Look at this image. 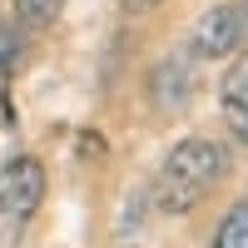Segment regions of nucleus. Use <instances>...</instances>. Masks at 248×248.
Instances as JSON below:
<instances>
[{
  "mask_svg": "<svg viewBox=\"0 0 248 248\" xmlns=\"http://www.w3.org/2000/svg\"><path fill=\"white\" fill-rule=\"evenodd\" d=\"M159 0H124V10H134V15H144V10H154Z\"/></svg>",
  "mask_w": 248,
  "mask_h": 248,
  "instance_id": "9",
  "label": "nucleus"
},
{
  "mask_svg": "<svg viewBox=\"0 0 248 248\" xmlns=\"http://www.w3.org/2000/svg\"><path fill=\"white\" fill-rule=\"evenodd\" d=\"M248 45V0H223L194 30V60H229Z\"/></svg>",
  "mask_w": 248,
  "mask_h": 248,
  "instance_id": "3",
  "label": "nucleus"
},
{
  "mask_svg": "<svg viewBox=\"0 0 248 248\" xmlns=\"http://www.w3.org/2000/svg\"><path fill=\"white\" fill-rule=\"evenodd\" d=\"M209 248H248V199L229 203V214L218 218V229H214V243Z\"/></svg>",
  "mask_w": 248,
  "mask_h": 248,
  "instance_id": "6",
  "label": "nucleus"
},
{
  "mask_svg": "<svg viewBox=\"0 0 248 248\" xmlns=\"http://www.w3.org/2000/svg\"><path fill=\"white\" fill-rule=\"evenodd\" d=\"M40 199H45V164L35 154H15L0 164V248H15L25 238Z\"/></svg>",
  "mask_w": 248,
  "mask_h": 248,
  "instance_id": "2",
  "label": "nucleus"
},
{
  "mask_svg": "<svg viewBox=\"0 0 248 248\" xmlns=\"http://www.w3.org/2000/svg\"><path fill=\"white\" fill-rule=\"evenodd\" d=\"M229 174V149L218 139H179L159 164V179H154V203L164 214H189L199 209L203 199L214 194V184Z\"/></svg>",
  "mask_w": 248,
  "mask_h": 248,
  "instance_id": "1",
  "label": "nucleus"
},
{
  "mask_svg": "<svg viewBox=\"0 0 248 248\" xmlns=\"http://www.w3.org/2000/svg\"><path fill=\"white\" fill-rule=\"evenodd\" d=\"M194 90H199V60L194 55H164L154 65V75H149V94H154V109L159 114L189 109Z\"/></svg>",
  "mask_w": 248,
  "mask_h": 248,
  "instance_id": "4",
  "label": "nucleus"
},
{
  "mask_svg": "<svg viewBox=\"0 0 248 248\" xmlns=\"http://www.w3.org/2000/svg\"><path fill=\"white\" fill-rule=\"evenodd\" d=\"M15 65H20V35H15V25H0V79Z\"/></svg>",
  "mask_w": 248,
  "mask_h": 248,
  "instance_id": "8",
  "label": "nucleus"
},
{
  "mask_svg": "<svg viewBox=\"0 0 248 248\" xmlns=\"http://www.w3.org/2000/svg\"><path fill=\"white\" fill-rule=\"evenodd\" d=\"M15 15H20V25H30V30H50L60 15H65V0H15Z\"/></svg>",
  "mask_w": 248,
  "mask_h": 248,
  "instance_id": "7",
  "label": "nucleus"
},
{
  "mask_svg": "<svg viewBox=\"0 0 248 248\" xmlns=\"http://www.w3.org/2000/svg\"><path fill=\"white\" fill-rule=\"evenodd\" d=\"M218 109H223V124L238 144H248V50L233 60L218 79Z\"/></svg>",
  "mask_w": 248,
  "mask_h": 248,
  "instance_id": "5",
  "label": "nucleus"
}]
</instances>
